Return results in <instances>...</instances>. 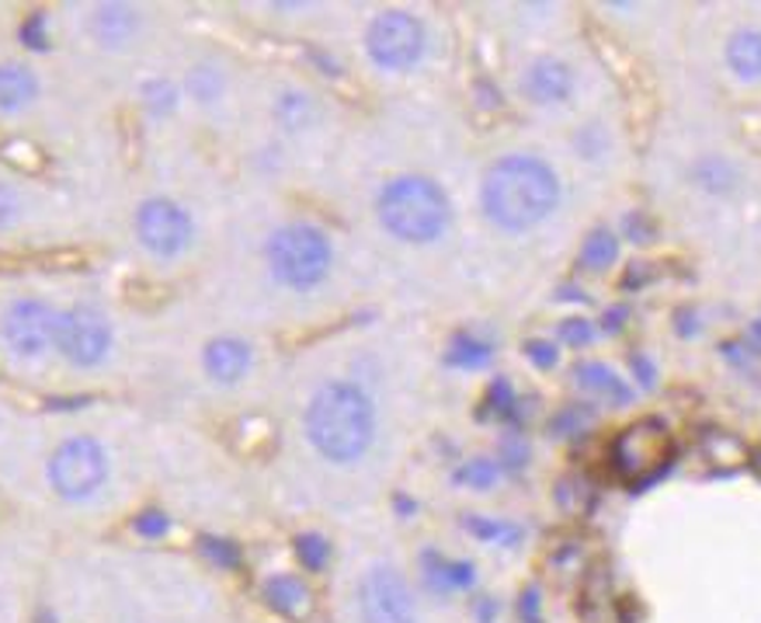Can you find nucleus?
<instances>
[{
  "instance_id": "a211bd4d",
  "label": "nucleus",
  "mask_w": 761,
  "mask_h": 623,
  "mask_svg": "<svg viewBox=\"0 0 761 623\" xmlns=\"http://www.w3.org/2000/svg\"><path fill=\"white\" fill-rule=\"evenodd\" d=\"M619 262V238L609 230V227H595L585 244H581V254H577V265H581L585 272H606Z\"/></svg>"
},
{
  "instance_id": "c03bdc74",
  "label": "nucleus",
  "mask_w": 761,
  "mask_h": 623,
  "mask_svg": "<svg viewBox=\"0 0 761 623\" xmlns=\"http://www.w3.org/2000/svg\"><path fill=\"white\" fill-rule=\"evenodd\" d=\"M474 94H477V105L480 109H501V91H497L490 81H477V88H474Z\"/></svg>"
},
{
  "instance_id": "72a5a7b5",
  "label": "nucleus",
  "mask_w": 761,
  "mask_h": 623,
  "mask_svg": "<svg viewBox=\"0 0 761 623\" xmlns=\"http://www.w3.org/2000/svg\"><path fill=\"white\" fill-rule=\"evenodd\" d=\"M525 355H529V362H532V366H539V370H554L557 362H560L557 345L546 342V339H529V342H525Z\"/></svg>"
},
{
  "instance_id": "39448f33",
  "label": "nucleus",
  "mask_w": 761,
  "mask_h": 623,
  "mask_svg": "<svg viewBox=\"0 0 761 623\" xmlns=\"http://www.w3.org/2000/svg\"><path fill=\"white\" fill-rule=\"evenodd\" d=\"M365 49L383 70H410L425 53V24L407 11H383L365 32Z\"/></svg>"
},
{
  "instance_id": "ea45409f",
  "label": "nucleus",
  "mask_w": 761,
  "mask_h": 623,
  "mask_svg": "<svg viewBox=\"0 0 761 623\" xmlns=\"http://www.w3.org/2000/svg\"><path fill=\"white\" fill-rule=\"evenodd\" d=\"M18 213H21V199H18V192H14L11 185H4V181H0V227H11V223L18 220Z\"/></svg>"
},
{
  "instance_id": "a878e982",
  "label": "nucleus",
  "mask_w": 761,
  "mask_h": 623,
  "mask_svg": "<svg viewBox=\"0 0 761 623\" xmlns=\"http://www.w3.org/2000/svg\"><path fill=\"white\" fill-rule=\"evenodd\" d=\"M0 158H4L8 164H14V168H21V171H29V174L45 168L42 150L35 143H29V140H8L4 150H0Z\"/></svg>"
},
{
  "instance_id": "a18cd8bd",
  "label": "nucleus",
  "mask_w": 761,
  "mask_h": 623,
  "mask_svg": "<svg viewBox=\"0 0 761 623\" xmlns=\"http://www.w3.org/2000/svg\"><path fill=\"white\" fill-rule=\"evenodd\" d=\"M477 616H480V623H490V620L497 616V606H494L490 600H480V603H477Z\"/></svg>"
},
{
  "instance_id": "20e7f679",
  "label": "nucleus",
  "mask_w": 761,
  "mask_h": 623,
  "mask_svg": "<svg viewBox=\"0 0 761 623\" xmlns=\"http://www.w3.org/2000/svg\"><path fill=\"white\" fill-rule=\"evenodd\" d=\"M268 262L285 285L313 290L317 282H324L331 269V241L324 238V230L310 223H285L272 233Z\"/></svg>"
},
{
  "instance_id": "f257e3e1",
  "label": "nucleus",
  "mask_w": 761,
  "mask_h": 623,
  "mask_svg": "<svg viewBox=\"0 0 761 623\" xmlns=\"http://www.w3.org/2000/svg\"><path fill=\"white\" fill-rule=\"evenodd\" d=\"M484 210L505 230H532L560 205V178L532 153H508L484 174Z\"/></svg>"
},
{
  "instance_id": "4468645a",
  "label": "nucleus",
  "mask_w": 761,
  "mask_h": 623,
  "mask_svg": "<svg viewBox=\"0 0 761 623\" xmlns=\"http://www.w3.org/2000/svg\"><path fill=\"white\" fill-rule=\"evenodd\" d=\"M422 571H425L428 589L438 592V595L474 589V582H477V567H474V561H449V557H442V554H435V551H425Z\"/></svg>"
},
{
  "instance_id": "ddd939ff",
  "label": "nucleus",
  "mask_w": 761,
  "mask_h": 623,
  "mask_svg": "<svg viewBox=\"0 0 761 623\" xmlns=\"http://www.w3.org/2000/svg\"><path fill=\"white\" fill-rule=\"evenodd\" d=\"M574 380L598 401H606L609 408H626L633 401V386H629L612 366H606V362H577Z\"/></svg>"
},
{
  "instance_id": "473e14b6",
  "label": "nucleus",
  "mask_w": 761,
  "mask_h": 623,
  "mask_svg": "<svg viewBox=\"0 0 761 623\" xmlns=\"http://www.w3.org/2000/svg\"><path fill=\"white\" fill-rule=\"evenodd\" d=\"M560 339H564V345H570V349H588V345L595 342V324H591L588 318H567V321L560 324Z\"/></svg>"
},
{
  "instance_id": "5701e85b",
  "label": "nucleus",
  "mask_w": 761,
  "mask_h": 623,
  "mask_svg": "<svg viewBox=\"0 0 761 623\" xmlns=\"http://www.w3.org/2000/svg\"><path fill=\"white\" fill-rule=\"evenodd\" d=\"M94 32L104 39V42H125L129 36L136 32V11H129L122 4H104L98 8V18H94Z\"/></svg>"
},
{
  "instance_id": "393cba45",
  "label": "nucleus",
  "mask_w": 761,
  "mask_h": 623,
  "mask_svg": "<svg viewBox=\"0 0 761 623\" xmlns=\"http://www.w3.org/2000/svg\"><path fill=\"white\" fill-rule=\"evenodd\" d=\"M296 557L306 571H324L331 561V543L321 533H300L296 536Z\"/></svg>"
},
{
  "instance_id": "2eb2a0df",
  "label": "nucleus",
  "mask_w": 761,
  "mask_h": 623,
  "mask_svg": "<svg viewBox=\"0 0 761 623\" xmlns=\"http://www.w3.org/2000/svg\"><path fill=\"white\" fill-rule=\"evenodd\" d=\"M261 595H265V603L275 613H282L288 620H303L313 610V592L296 575H272L265 585H261Z\"/></svg>"
},
{
  "instance_id": "f3484780",
  "label": "nucleus",
  "mask_w": 761,
  "mask_h": 623,
  "mask_svg": "<svg viewBox=\"0 0 761 623\" xmlns=\"http://www.w3.org/2000/svg\"><path fill=\"white\" fill-rule=\"evenodd\" d=\"M205 370L209 376H216L220 383H233L241 380L251 370V349L247 342L237 339H220L205 349Z\"/></svg>"
},
{
  "instance_id": "9b49d317",
  "label": "nucleus",
  "mask_w": 761,
  "mask_h": 623,
  "mask_svg": "<svg viewBox=\"0 0 761 623\" xmlns=\"http://www.w3.org/2000/svg\"><path fill=\"white\" fill-rule=\"evenodd\" d=\"M57 328H60V314H52L39 300L14 303L4 318L8 342L21 355H42L49 345H57Z\"/></svg>"
},
{
  "instance_id": "9d476101",
  "label": "nucleus",
  "mask_w": 761,
  "mask_h": 623,
  "mask_svg": "<svg viewBox=\"0 0 761 623\" xmlns=\"http://www.w3.org/2000/svg\"><path fill=\"white\" fill-rule=\"evenodd\" d=\"M136 230H140V241L153 254H177L192 241L189 213L168 199H150L136 217Z\"/></svg>"
},
{
  "instance_id": "7ed1b4c3",
  "label": "nucleus",
  "mask_w": 761,
  "mask_h": 623,
  "mask_svg": "<svg viewBox=\"0 0 761 623\" xmlns=\"http://www.w3.org/2000/svg\"><path fill=\"white\" fill-rule=\"evenodd\" d=\"M379 220L393 238L410 244L438 241L453 220V205L432 178L404 174L379 192Z\"/></svg>"
},
{
  "instance_id": "412c9836",
  "label": "nucleus",
  "mask_w": 761,
  "mask_h": 623,
  "mask_svg": "<svg viewBox=\"0 0 761 623\" xmlns=\"http://www.w3.org/2000/svg\"><path fill=\"white\" fill-rule=\"evenodd\" d=\"M32 98H35V77L29 70L14 63L0 67V109H21Z\"/></svg>"
},
{
  "instance_id": "4be33fe9",
  "label": "nucleus",
  "mask_w": 761,
  "mask_h": 623,
  "mask_svg": "<svg viewBox=\"0 0 761 623\" xmlns=\"http://www.w3.org/2000/svg\"><path fill=\"white\" fill-rule=\"evenodd\" d=\"M469 533H474L477 540L484 543H494V547H518V543L525 540V530L508 523V519H487V515H466L463 523Z\"/></svg>"
},
{
  "instance_id": "e433bc0d",
  "label": "nucleus",
  "mask_w": 761,
  "mask_h": 623,
  "mask_svg": "<svg viewBox=\"0 0 761 623\" xmlns=\"http://www.w3.org/2000/svg\"><path fill=\"white\" fill-rule=\"evenodd\" d=\"M174 88L168 84V81H153L150 88H146V105L153 109V112H171L174 109Z\"/></svg>"
},
{
  "instance_id": "c9c22d12",
  "label": "nucleus",
  "mask_w": 761,
  "mask_h": 623,
  "mask_svg": "<svg viewBox=\"0 0 761 623\" xmlns=\"http://www.w3.org/2000/svg\"><path fill=\"white\" fill-rule=\"evenodd\" d=\"M518 616H521V623H542V595H539L536 585H529V589L521 592Z\"/></svg>"
},
{
  "instance_id": "2f4dec72",
  "label": "nucleus",
  "mask_w": 761,
  "mask_h": 623,
  "mask_svg": "<svg viewBox=\"0 0 761 623\" xmlns=\"http://www.w3.org/2000/svg\"><path fill=\"white\" fill-rule=\"evenodd\" d=\"M189 91L192 98L199 101H216V94L223 91V81H220V73L213 67H199L192 77H189Z\"/></svg>"
},
{
  "instance_id": "1a4fd4ad",
  "label": "nucleus",
  "mask_w": 761,
  "mask_h": 623,
  "mask_svg": "<svg viewBox=\"0 0 761 623\" xmlns=\"http://www.w3.org/2000/svg\"><path fill=\"white\" fill-rule=\"evenodd\" d=\"M57 345L70 362H77V366H94V362L112 345V328H109V321H104L101 310L73 307V310H67V314H60Z\"/></svg>"
},
{
  "instance_id": "0eeeda50",
  "label": "nucleus",
  "mask_w": 761,
  "mask_h": 623,
  "mask_svg": "<svg viewBox=\"0 0 761 623\" xmlns=\"http://www.w3.org/2000/svg\"><path fill=\"white\" fill-rule=\"evenodd\" d=\"M650 419L647 422H637V425H629V429H622L619 435H616V443H612V453H609V460H612V471L619 474V478H629V484L637 481V474H643L647 471V478H643V484H650V481H658L661 478V471L653 463H661V446H671V439H668V429L664 425H658L653 429V435H647L650 432ZM668 463V460H664ZM640 484V488H643Z\"/></svg>"
},
{
  "instance_id": "423d86ee",
  "label": "nucleus",
  "mask_w": 761,
  "mask_h": 623,
  "mask_svg": "<svg viewBox=\"0 0 761 623\" xmlns=\"http://www.w3.org/2000/svg\"><path fill=\"white\" fill-rule=\"evenodd\" d=\"M362 623H417V600L397 567L376 564L358 582Z\"/></svg>"
},
{
  "instance_id": "6e6552de",
  "label": "nucleus",
  "mask_w": 761,
  "mask_h": 623,
  "mask_svg": "<svg viewBox=\"0 0 761 623\" xmlns=\"http://www.w3.org/2000/svg\"><path fill=\"white\" fill-rule=\"evenodd\" d=\"M52 484L67 499H84L104 481V453L94 439H70L49 463Z\"/></svg>"
},
{
  "instance_id": "37998d69",
  "label": "nucleus",
  "mask_w": 761,
  "mask_h": 623,
  "mask_svg": "<svg viewBox=\"0 0 761 623\" xmlns=\"http://www.w3.org/2000/svg\"><path fill=\"white\" fill-rule=\"evenodd\" d=\"M650 279H653L650 265L637 262V265H629V272L622 275V290H643V285H647Z\"/></svg>"
},
{
  "instance_id": "49530a36",
  "label": "nucleus",
  "mask_w": 761,
  "mask_h": 623,
  "mask_svg": "<svg viewBox=\"0 0 761 623\" xmlns=\"http://www.w3.org/2000/svg\"><path fill=\"white\" fill-rule=\"evenodd\" d=\"M560 300H588V297H585L581 285H577V290L574 285H560Z\"/></svg>"
},
{
  "instance_id": "cd10ccee",
  "label": "nucleus",
  "mask_w": 761,
  "mask_h": 623,
  "mask_svg": "<svg viewBox=\"0 0 761 623\" xmlns=\"http://www.w3.org/2000/svg\"><path fill=\"white\" fill-rule=\"evenodd\" d=\"M622 233L633 244H653V238H658V220H653L650 213H643V210H633V213H626V220H622Z\"/></svg>"
},
{
  "instance_id": "c756f323",
  "label": "nucleus",
  "mask_w": 761,
  "mask_h": 623,
  "mask_svg": "<svg viewBox=\"0 0 761 623\" xmlns=\"http://www.w3.org/2000/svg\"><path fill=\"white\" fill-rule=\"evenodd\" d=\"M202 554L213 561L216 567H237L241 564V547L230 540H220V536H202Z\"/></svg>"
},
{
  "instance_id": "aec40b11",
  "label": "nucleus",
  "mask_w": 761,
  "mask_h": 623,
  "mask_svg": "<svg viewBox=\"0 0 761 623\" xmlns=\"http://www.w3.org/2000/svg\"><path fill=\"white\" fill-rule=\"evenodd\" d=\"M490 359H494V345L477 339L474 331H459L449 342V352H445V362L456 370H484Z\"/></svg>"
},
{
  "instance_id": "b1692460",
  "label": "nucleus",
  "mask_w": 761,
  "mask_h": 623,
  "mask_svg": "<svg viewBox=\"0 0 761 623\" xmlns=\"http://www.w3.org/2000/svg\"><path fill=\"white\" fill-rule=\"evenodd\" d=\"M497 478H501V463H497V460H487V456L469 460V463H463L459 471H456V481H459V484L477 488V491L490 488Z\"/></svg>"
},
{
  "instance_id": "58836bf2",
  "label": "nucleus",
  "mask_w": 761,
  "mask_h": 623,
  "mask_svg": "<svg viewBox=\"0 0 761 623\" xmlns=\"http://www.w3.org/2000/svg\"><path fill=\"white\" fill-rule=\"evenodd\" d=\"M629 370H633V380H637L640 386H647V391H650L653 383H658V366H653V362H650L643 352H633V355H629Z\"/></svg>"
},
{
  "instance_id": "79ce46f5",
  "label": "nucleus",
  "mask_w": 761,
  "mask_h": 623,
  "mask_svg": "<svg viewBox=\"0 0 761 623\" xmlns=\"http://www.w3.org/2000/svg\"><path fill=\"white\" fill-rule=\"evenodd\" d=\"M626 321H629V307H609L606 314H601V331L606 334H619L622 328H626Z\"/></svg>"
},
{
  "instance_id": "f8f14e48",
  "label": "nucleus",
  "mask_w": 761,
  "mask_h": 623,
  "mask_svg": "<svg viewBox=\"0 0 761 623\" xmlns=\"http://www.w3.org/2000/svg\"><path fill=\"white\" fill-rule=\"evenodd\" d=\"M521 91L532 105H560L574 94V70L557 57H539L525 67Z\"/></svg>"
},
{
  "instance_id": "bb28decb",
  "label": "nucleus",
  "mask_w": 761,
  "mask_h": 623,
  "mask_svg": "<svg viewBox=\"0 0 761 623\" xmlns=\"http://www.w3.org/2000/svg\"><path fill=\"white\" fill-rule=\"evenodd\" d=\"M275 112H278V122L285 129H303L313 119V105H310V98H303V94H282Z\"/></svg>"
},
{
  "instance_id": "f704fd0d",
  "label": "nucleus",
  "mask_w": 761,
  "mask_h": 623,
  "mask_svg": "<svg viewBox=\"0 0 761 623\" xmlns=\"http://www.w3.org/2000/svg\"><path fill=\"white\" fill-rule=\"evenodd\" d=\"M525 460H529V446H525L521 435H508L501 443V456H497V463L508 466V471H521Z\"/></svg>"
},
{
  "instance_id": "dca6fc26",
  "label": "nucleus",
  "mask_w": 761,
  "mask_h": 623,
  "mask_svg": "<svg viewBox=\"0 0 761 623\" xmlns=\"http://www.w3.org/2000/svg\"><path fill=\"white\" fill-rule=\"evenodd\" d=\"M727 67L738 81H761V32L758 29H738L727 39Z\"/></svg>"
},
{
  "instance_id": "4c0bfd02",
  "label": "nucleus",
  "mask_w": 761,
  "mask_h": 623,
  "mask_svg": "<svg viewBox=\"0 0 761 623\" xmlns=\"http://www.w3.org/2000/svg\"><path fill=\"white\" fill-rule=\"evenodd\" d=\"M136 533L146 536V540H156V536H164L168 533V515L164 512H143L136 515Z\"/></svg>"
},
{
  "instance_id": "de8ad7c7",
  "label": "nucleus",
  "mask_w": 761,
  "mask_h": 623,
  "mask_svg": "<svg viewBox=\"0 0 761 623\" xmlns=\"http://www.w3.org/2000/svg\"><path fill=\"white\" fill-rule=\"evenodd\" d=\"M397 509H400V512H414V502H407V499H397Z\"/></svg>"
},
{
  "instance_id": "7c9ffc66",
  "label": "nucleus",
  "mask_w": 761,
  "mask_h": 623,
  "mask_svg": "<svg viewBox=\"0 0 761 623\" xmlns=\"http://www.w3.org/2000/svg\"><path fill=\"white\" fill-rule=\"evenodd\" d=\"M591 419H595V414H591L588 404H570V408H564L557 414L554 422H549V429H554L557 435H577L585 425H591Z\"/></svg>"
},
{
  "instance_id": "a19ab883",
  "label": "nucleus",
  "mask_w": 761,
  "mask_h": 623,
  "mask_svg": "<svg viewBox=\"0 0 761 623\" xmlns=\"http://www.w3.org/2000/svg\"><path fill=\"white\" fill-rule=\"evenodd\" d=\"M21 42L32 46V49H45L49 39H45V18L42 14H32L29 21L21 24Z\"/></svg>"
},
{
  "instance_id": "f03ea898",
  "label": "nucleus",
  "mask_w": 761,
  "mask_h": 623,
  "mask_svg": "<svg viewBox=\"0 0 761 623\" xmlns=\"http://www.w3.org/2000/svg\"><path fill=\"white\" fill-rule=\"evenodd\" d=\"M306 435L317 453L334 463L358 460L376 435V408L369 394L345 380L321 386L306 408Z\"/></svg>"
},
{
  "instance_id": "6ab92c4d",
  "label": "nucleus",
  "mask_w": 761,
  "mask_h": 623,
  "mask_svg": "<svg viewBox=\"0 0 761 623\" xmlns=\"http://www.w3.org/2000/svg\"><path fill=\"white\" fill-rule=\"evenodd\" d=\"M692 181H696V189L702 192H710V195H730L733 189H738V168H733L727 158H699L692 164Z\"/></svg>"
},
{
  "instance_id": "c85d7f7f",
  "label": "nucleus",
  "mask_w": 761,
  "mask_h": 623,
  "mask_svg": "<svg viewBox=\"0 0 761 623\" xmlns=\"http://www.w3.org/2000/svg\"><path fill=\"white\" fill-rule=\"evenodd\" d=\"M487 404L494 414H501V419H518V398L511 391V383L505 376H497L487 391Z\"/></svg>"
}]
</instances>
